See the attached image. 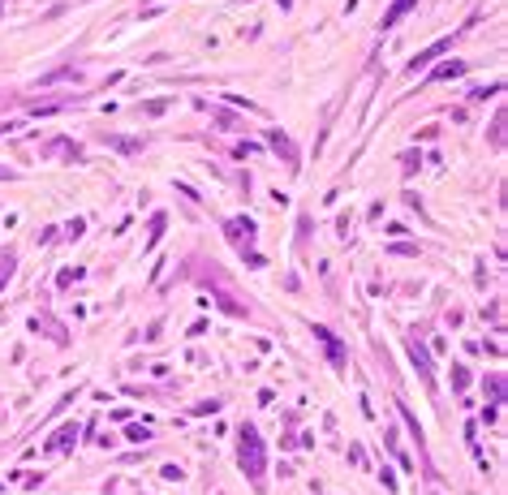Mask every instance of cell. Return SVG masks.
Returning a JSON list of instances; mask_svg holds the SVG:
<instances>
[{
	"instance_id": "obj_2",
	"label": "cell",
	"mask_w": 508,
	"mask_h": 495,
	"mask_svg": "<svg viewBox=\"0 0 508 495\" xmlns=\"http://www.w3.org/2000/svg\"><path fill=\"white\" fill-rule=\"evenodd\" d=\"M409 5H414V0H397V9H392V13H388V22H397V18H401V13L409 9Z\"/></svg>"
},
{
	"instance_id": "obj_1",
	"label": "cell",
	"mask_w": 508,
	"mask_h": 495,
	"mask_svg": "<svg viewBox=\"0 0 508 495\" xmlns=\"http://www.w3.org/2000/svg\"><path fill=\"white\" fill-rule=\"evenodd\" d=\"M241 465L250 478L263 474V452H258V435H254V426H245L241 430Z\"/></svg>"
}]
</instances>
